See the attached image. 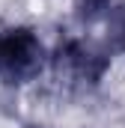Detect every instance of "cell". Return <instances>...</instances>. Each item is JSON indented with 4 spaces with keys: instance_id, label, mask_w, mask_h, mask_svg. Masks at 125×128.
<instances>
[{
    "instance_id": "cell-1",
    "label": "cell",
    "mask_w": 125,
    "mask_h": 128,
    "mask_svg": "<svg viewBox=\"0 0 125 128\" xmlns=\"http://www.w3.org/2000/svg\"><path fill=\"white\" fill-rule=\"evenodd\" d=\"M51 63V51L45 48L42 36L27 27H3L0 30V84L3 86H24L36 80L45 66Z\"/></svg>"
},
{
    "instance_id": "cell-2",
    "label": "cell",
    "mask_w": 125,
    "mask_h": 128,
    "mask_svg": "<svg viewBox=\"0 0 125 128\" xmlns=\"http://www.w3.org/2000/svg\"><path fill=\"white\" fill-rule=\"evenodd\" d=\"M51 63L57 66L60 72H66L72 80L98 86L101 78H104V72L113 63V54L107 51L104 42L84 39V36H72V39L60 42V48L51 54Z\"/></svg>"
},
{
    "instance_id": "cell-3",
    "label": "cell",
    "mask_w": 125,
    "mask_h": 128,
    "mask_svg": "<svg viewBox=\"0 0 125 128\" xmlns=\"http://www.w3.org/2000/svg\"><path fill=\"white\" fill-rule=\"evenodd\" d=\"M104 24H107V36L101 42L107 45V51L110 54H125V0L113 3V9L107 12Z\"/></svg>"
},
{
    "instance_id": "cell-4",
    "label": "cell",
    "mask_w": 125,
    "mask_h": 128,
    "mask_svg": "<svg viewBox=\"0 0 125 128\" xmlns=\"http://www.w3.org/2000/svg\"><path fill=\"white\" fill-rule=\"evenodd\" d=\"M116 0H74L72 6V15L80 27H92V24H101L107 18V12L113 9Z\"/></svg>"
},
{
    "instance_id": "cell-5",
    "label": "cell",
    "mask_w": 125,
    "mask_h": 128,
    "mask_svg": "<svg viewBox=\"0 0 125 128\" xmlns=\"http://www.w3.org/2000/svg\"><path fill=\"white\" fill-rule=\"evenodd\" d=\"M27 128H42V125H27Z\"/></svg>"
}]
</instances>
